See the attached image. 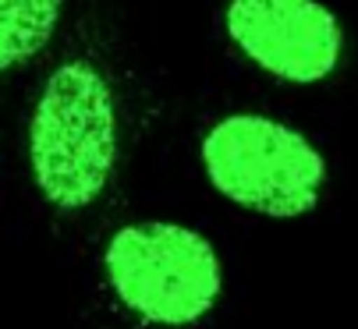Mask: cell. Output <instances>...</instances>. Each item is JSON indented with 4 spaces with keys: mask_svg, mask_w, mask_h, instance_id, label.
<instances>
[{
    "mask_svg": "<svg viewBox=\"0 0 358 329\" xmlns=\"http://www.w3.org/2000/svg\"><path fill=\"white\" fill-rule=\"evenodd\" d=\"M29 174L57 212H85L114 184L121 163V106L110 75L89 57L50 71L29 114Z\"/></svg>",
    "mask_w": 358,
    "mask_h": 329,
    "instance_id": "6da1fadb",
    "label": "cell"
},
{
    "mask_svg": "<svg viewBox=\"0 0 358 329\" xmlns=\"http://www.w3.org/2000/svg\"><path fill=\"white\" fill-rule=\"evenodd\" d=\"M199 163L220 198L266 219L309 216L330 177L327 156L309 135L259 110L213 121L199 138Z\"/></svg>",
    "mask_w": 358,
    "mask_h": 329,
    "instance_id": "7a4b0ae2",
    "label": "cell"
},
{
    "mask_svg": "<svg viewBox=\"0 0 358 329\" xmlns=\"http://www.w3.org/2000/svg\"><path fill=\"white\" fill-rule=\"evenodd\" d=\"M103 280L114 301L142 326L188 329L224 298L217 244L178 219H131L107 237Z\"/></svg>",
    "mask_w": 358,
    "mask_h": 329,
    "instance_id": "3957f363",
    "label": "cell"
},
{
    "mask_svg": "<svg viewBox=\"0 0 358 329\" xmlns=\"http://www.w3.org/2000/svg\"><path fill=\"white\" fill-rule=\"evenodd\" d=\"M224 36L238 57L294 89L330 82L348 53V32L323 0H227Z\"/></svg>",
    "mask_w": 358,
    "mask_h": 329,
    "instance_id": "277c9868",
    "label": "cell"
},
{
    "mask_svg": "<svg viewBox=\"0 0 358 329\" xmlns=\"http://www.w3.org/2000/svg\"><path fill=\"white\" fill-rule=\"evenodd\" d=\"M68 0H0V75L32 64L50 46Z\"/></svg>",
    "mask_w": 358,
    "mask_h": 329,
    "instance_id": "5b68a950",
    "label": "cell"
}]
</instances>
